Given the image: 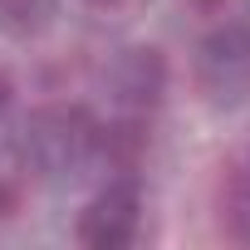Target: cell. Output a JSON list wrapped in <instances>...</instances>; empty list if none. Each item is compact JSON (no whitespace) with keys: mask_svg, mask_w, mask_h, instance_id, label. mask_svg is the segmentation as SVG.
I'll return each mask as SVG.
<instances>
[{"mask_svg":"<svg viewBox=\"0 0 250 250\" xmlns=\"http://www.w3.org/2000/svg\"><path fill=\"white\" fill-rule=\"evenodd\" d=\"M98 123L88 108L79 103H44L35 108L20 133H15V157L30 177H44V182H64V177H79L88 162H98Z\"/></svg>","mask_w":250,"mask_h":250,"instance_id":"obj_1","label":"cell"},{"mask_svg":"<svg viewBox=\"0 0 250 250\" xmlns=\"http://www.w3.org/2000/svg\"><path fill=\"white\" fill-rule=\"evenodd\" d=\"M196 88L206 103L216 108H235L240 98H250V25H216L211 35H201L196 59H191Z\"/></svg>","mask_w":250,"mask_h":250,"instance_id":"obj_2","label":"cell"},{"mask_svg":"<svg viewBox=\"0 0 250 250\" xmlns=\"http://www.w3.org/2000/svg\"><path fill=\"white\" fill-rule=\"evenodd\" d=\"M143 230V187L133 177H113L83 211H79V240L88 250H123Z\"/></svg>","mask_w":250,"mask_h":250,"instance_id":"obj_3","label":"cell"},{"mask_svg":"<svg viewBox=\"0 0 250 250\" xmlns=\"http://www.w3.org/2000/svg\"><path fill=\"white\" fill-rule=\"evenodd\" d=\"M172 83V69H167V54L157 44H123L108 64H103V88L118 108L128 113H147L162 103Z\"/></svg>","mask_w":250,"mask_h":250,"instance_id":"obj_4","label":"cell"},{"mask_svg":"<svg viewBox=\"0 0 250 250\" xmlns=\"http://www.w3.org/2000/svg\"><path fill=\"white\" fill-rule=\"evenodd\" d=\"M49 20H54V0H0V30L15 40L40 35Z\"/></svg>","mask_w":250,"mask_h":250,"instance_id":"obj_5","label":"cell"},{"mask_svg":"<svg viewBox=\"0 0 250 250\" xmlns=\"http://www.w3.org/2000/svg\"><path fill=\"white\" fill-rule=\"evenodd\" d=\"M0 216H15V187L0 182Z\"/></svg>","mask_w":250,"mask_h":250,"instance_id":"obj_6","label":"cell"},{"mask_svg":"<svg viewBox=\"0 0 250 250\" xmlns=\"http://www.w3.org/2000/svg\"><path fill=\"white\" fill-rule=\"evenodd\" d=\"M10 93H15V88H10V79L0 74V118H5V108H10Z\"/></svg>","mask_w":250,"mask_h":250,"instance_id":"obj_7","label":"cell"},{"mask_svg":"<svg viewBox=\"0 0 250 250\" xmlns=\"http://www.w3.org/2000/svg\"><path fill=\"white\" fill-rule=\"evenodd\" d=\"M79 5H88V10H113V5H123V0H79Z\"/></svg>","mask_w":250,"mask_h":250,"instance_id":"obj_8","label":"cell"}]
</instances>
